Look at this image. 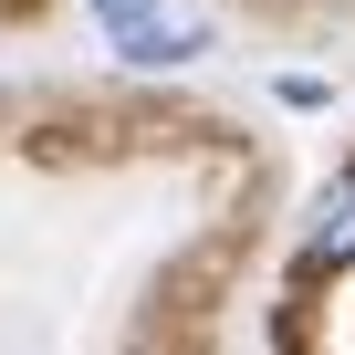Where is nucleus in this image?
<instances>
[{"label": "nucleus", "instance_id": "obj_1", "mask_svg": "<svg viewBox=\"0 0 355 355\" xmlns=\"http://www.w3.org/2000/svg\"><path fill=\"white\" fill-rule=\"evenodd\" d=\"M105 32H115V53H125V63H189V53H199V32L178 21V11H157V0H115Z\"/></svg>", "mask_w": 355, "mask_h": 355}, {"label": "nucleus", "instance_id": "obj_2", "mask_svg": "<svg viewBox=\"0 0 355 355\" xmlns=\"http://www.w3.org/2000/svg\"><path fill=\"white\" fill-rule=\"evenodd\" d=\"M313 261L334 272V261H355V167L324 189V220H313Z\"/></svg>", "mask_w": 355, "mask_h": 355}]
</instances>
